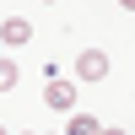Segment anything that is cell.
I'll return each mask as SVG.
<instances>
[{
	"instance_id": "cell-1",
	"label": "cell",
	"mask_w": 135,
	"mask_h": 135,
	"mask_svg": "<svg viewBox=\"0 0 135 135\" xmlns=\"http://www.w3.org/2000/svg\"><path fill=\"white\" fill-rule=\"evenodd\" d=\"M43 97H49V108H76V81H65V76H54L49 86H43Z\"/></svg>"
},
{
	"instance_id": "cell-2",
	"label": "cell",
	"mask_w": 135,
	"mask_h": 135,
	"mask_svg": "<svg viewBox=\"0 0 135 135\" xmlns=\"http://www.w3.org/2000/svg\"><path fill=\"white\" fill-rule=\"evenodd\" d=\"M76 70H81V81H103L108 76V54L103 49H86L81 60H76Z\"/></svg>"
},
{
	"instance_id": "cell-3",
	"label": "cell",
	"mask_w": 135,
	"mask_h": 135,
	"mask_svg": "<svg viewBox=\"0 0 135 135\" xmlns=\"http://www.w3.org/2000/svg\"><path fill=\"white\" fill-rule=\"evenodd\" d=\"M0 38H6V43H27V38H32V22H22V16H11L6 27H0Z\"/></svg>"
},
{
	"instance_id": "cell-4",
	"label": "cell",
	"mask_w": 135,
	"mask_h": 135,
	"mask_svg": "<svg viewBox=\"0 0 135 135\" xmlns=\"http://www.w3.org/2000/svg\"><path fill=\"white\" fill-rule=\"evenodd\" d=\"M65 135H103V124H97L92 114H76V119H70V130H65Z\"/></svg>"
},
{
	"instance_id": "cell-5",
	"label": "cell",
	"mask_w": 135,
	"mask_h": 135,
	"mask_svg": "<svg viewBox=\"0 0 135 135\" xmlns=\"http://www.w3.org/2000/svg\"><path fill=\"white\" fill-rule=\"evenodd\" d=\"M11 86H16V65L0 60V92H11Z\"/></svg>"
},
{
	"instance_id": "cell-6",
	"label": "cell",
	"mask_w": 135,
	"mask_h": 135,
	"mask_svg": "<svg viewBox=\"0 0 135 135\" xmlns=\"http://www.w3.org/2000/svg\"><path fill=\"white\" fill-rule=\"evenodd\" d=\"M119 6H124V11H135V0H119Z\"/></svg>"
},
{
	"instance_id": "cell-7",
	"label": "cell",
	"mask_w": 135,
	"mask_h": 135,
	"mask_svg": "<svg viewBox=\"0 0 135 135\" xmlns=\"http://www.w3.org/2000/svg\"><path fill=\"white\" fill-rule=\"evenodd\" d=\"M103 135H124V130H103Z\"/></svg>"
},
{
	"instance_id": "cell-8",
	"label": "cell",
	"mask_w": 135,
	"mask_h": 135,
	"mask_svg": "<svg viewBox=\"0 0 135 135\" xmlns=\"http://www.w3.org/2000/svg\"><path fill=\"white\" fill-rule=\"evenodd\" d=\"M0 135H6V130H0Z\"/></svg>"
}]
</instances>
